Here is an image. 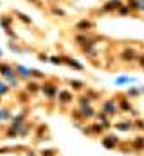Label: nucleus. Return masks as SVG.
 Segmentation results:
<instances>
[{"label": "nucleus", "instance_id": "10", "mask_svg": "<svg viewBox=\"0 0 144 156\" xmlns=\"http://www.w3.org/2000/svg\"><path fill=\"white\" fill-rule=\"evenodd\" d=\"M36 90H38L36 83H29V86H27V92H36Z\"/></svg>", "mask_w": 144, "mask_h": 156}, {"label": "nucleus", "instance_id": "2", "mask_svg": "<svg viewBox=\"0 0 144 156\" xmlns=\"http://www.w3.org/2000/svg\"><path fill=\"white\" fill-rule=\"evenodd\" d=\"M41 90H43L49 97H54V93H56V88H54V86H51V84H43V86H41Z\"/></svg>", "mask_w": 144, "mask_h": 156}, {"label": "nucleus", "instance_id": "4", "mask_svg": "<svg viewBox=\"0 0 144 156\" xmlns=\"http://www.w3.org/2000/svg\"><path fill=\"white\" fill-rule=\"evenodd\" d=\"M60 100H61L63 104H65V102H70V100H72V93H68V92H61V93H60Z\"/></svg>", "mask_w": 144, "mask_h": 156}, {"label": "nucleus", "instance_id": "6", "mask_svg": "<svg viewBox=\"0 0 144 156\" xmlns=\"http://www.w3.org/2000/svg\"><path fill=\"white\" fill-rule=\"evenodd\" d=\"M90 27H92L90 22H79V23H78V29H79V31H86V29H90Z\"/></svg>", "mask_w": 144, "mask_h": 156}, {"label": "nucleus", "instance_id": "13", "mask_svg": "<svg viewBox=\"0 0 144 156\" xmlns=\"http://www.w3.org/2000/svg\"><path fill=\"white\" fill-rule=\"evenodd\" d=\"M54 151H41V156H54Z\"/></svg>", "mask_w": 144, "mask_h": 156}, {"label": "nucleus", "instance_id": "3", "mask_svg": "<svg viewBox=\"0 0 144 156\" xmlns=\"http://www.w3.org/2000/svg\"><path fill=\"white\" fill-rule=\"evenodd\" d=\"M135 58H137V56H135V52H133V50H124V52H123V59H124V61H133Z\"/></svg>", "mask_w": 144, "mask_h": 156}, {"label": "nucleus", "instance_id": "15", "mask_svg": "<svg viewBox=\"0 0 144 156\" xmlns=\"http://www.w3.org/2000/svg\"><path fill=\"white\" fill-rule=\"evenodd\" d=\"M139 61H141V65L144 66V56H141V58H139Z\"/></svg>", "mask_w": 144, "mask_h": 156}, {"label": "nucleus", "instance_id": "8", "mask_svg": "<svg viewBox=\"0 0 144 156\" xmlns=\"http://www.w3.org/2000/svg\"><path fill=\"white\" fill-rule=\"evenodd\" d=\"M133 147H137V149H142V147H144V140H142V138H137V140L133 142Z\"/></svg>", "mask_w": 144, "mask_h": 156}, {"label": "nucleus", "instance_id": "11", "mask_svg": "<svg viewBox=\"0 0 144 156\" xmlns=\"http://www.w3.org/2000/svg\"><path fill=\"white\" fill-rule=\"evenodd\" d=\"M70 84H72V86H74L76 90H81V88H83V84H81V83H79V81H72Z\"/></svg>", "mask_w": 144, "mask_h": 156}, {"label": "nucleus", "instance_id": "9", "mask_svg": "<svg viewBox=\"0 0 144 156\" xmlns=\"http://www.w3.org/2000/svg\"><path fill=\"white\" fill-rule=\"evenodd\" d=\"M117 127H119V129H123V131H126V129H132V127H133V124H132V122H130V124H119Z\"/></svg>", "mask_w": 144, "mask_h": 156}, {"label": "nucleus", "instance_id": "7", "mask_svg": "<svg viewBox=\"0 0 144 156\" xmlns=\"http://www.w3.org/2000/svg\"><path fill=\"white\" fill-rule=\"evenodd\" d=\"M81 115H83V117H94V111H92L90 108H83Z\"/></svg>", "mask_w": 144, "mask_h": 156}, {"label": "nucleus", "instance_id": "5", "mask_svg": "<svg viewBox=\"0 0 144 156\" xmlns=\"http://www.w3.org/2000/svg\"><path fill=\"white\" fill-rule=\"evenodd\" d=\"M115 144H117V138H114V137L104 138V145H106V147H114Z\"/></svg>", "mask_w": 144, "mask_h": 156}, {"label": "nucleus", "instance_id": "1", "mask_svg": "<svg viewBox=\"0 0 144 156\" xmlns=\"http://www.w3.org/2000/svg\"><path fill=\"white\" fill-rule=\"evenodd\" d=\"M103 108H104V111H106L108 115H115V104H114V102H110V100L104 102Z\"/></svg>", "mask_w": 144, "mask_h": 156}, {"label": "nucleus", "instance_id": "12", "mask_svg": "<svg viewBox=\"0 0 144 156\" xmlns=\"http://www.w3.org/2000/svg\"><path fill=\"white\" fill-rule=\"evenodd\" d=\"M121 108H123V110H126V111H128V110H130V104H128L126 100H121Z\"/></svg>", "mask_w": 144, "mask_h": 156}, {"label": "nucleus", "instance_id": "14", "mask_svg": "<svg viewBox=\"0 0 144 156\" xmlns=\"http://www.w3.org/2000/svg\"><path fill=\"white\" fill-rule=\"evenodd\" d=\"M135 126H137V129H144V122H142V120H137V122H135Z\"/></svg>", "mask_w": 144, "mask_h": 156}]
</instances>
